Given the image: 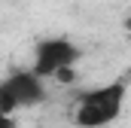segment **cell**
I'll use <instances>...</instances> for the list:
<instances>
[{"label":"cell","instance_id":"7a4b0ae2","mask_svg":"<svg viewBox=\"0 0 131 128\" xmlns=\"http://www.w3.org/2000/svg\"><path fill=\"white\" fill-rule=\"evenodd\" d=\"M46 98L43 76H37L34 70H15L0 82V113L12 116L18 107H34Z\"/></svg>","mask_w":131,"mask_h":128},{"label":"cell","instance_id":"3957f363","mask_svg":"<svg viewBox=\"0 0 131 128\" xmlns=\"http://www.w3.org/2000/svg\"><path fill=\"white\" fill-rule=\"evenodd\" d=\"M76 58H79V46H73L64 37H49V40H40V43L34 46V67L31 70L37 76L49 79V76H55L58 70L73 67Z\"/></svg>","mask_w":131,"mask_h":128},{"label":"cell","instance_id":"6da1fadb","mask_svg":"<svg viewBox=\"0 0 131 128\" xmlns=\"http://www.w3.org/2000/svg\"><path fill=\"white\" fill-rule=\"evenodd\" d=\"M125 104V82H110L92 92H82L76 107H73V122L79 128H104L119 119Z\"/></svg>","mask_w":131,"mask_h":128}]
</instances>
